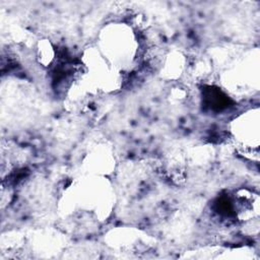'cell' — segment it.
<instances>
[{"mask_svg": "<svg viewBox=\"0 0 260 260\" xmlns=\"http://www.w3.org/2000/svg\"><path fill=\"white\" fill-rule=\"evenodd\" d=\"M38 56L40 62L43 64H49L54 58V50L49 42H40L38 47Z\"/></svg>", "mask_w": 260, "mask_h": 260, "instance_id": "obj_1", "label": "cell"}]
</instances>
